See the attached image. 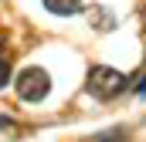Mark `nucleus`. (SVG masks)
<instances>
[{"mask_svg":"<svg viewBox=\"0 0 146 142\" xmlns=\"http://www.w3.org/2000/svg\"><path fill=\"white\" fill-rule=\"evenodd\" d=\"M126 88H129V78H126L122 71L109 68V64H95V68L88 71V78H85V91H88L92 98H99V102L119 98Z\"/></svg>","mask_w":146,"mask_h":142,"instance_id":"f257e3e1","label":"nucleus"},{"mask_svg":"<svg viewBox=\"0 0 146 142\" xmlns=\"http://www.w3.org/2000/svg\"><path fill=\"white\" fill-rule=\"evenodd\" d=\"M14 88H17V98H21V102H27V105L44 102V98L51 95V74H48L44 68H37V64H27V68L17 71Z\"/></svg>","mask_w":146,"mask_h":142,"instance_id":"f03ea898","label":"nucleus"},{"mask_svg":"<svg viewBox=\"0 0 146 142\" xmlns=\"http://www.w3.org/2000/svg\"><path fill=\"white\" fill-rule=\"evenodd\" d=\"M41 7L48 14H54V17H72V14H82L85 10L82 0H41Z\"/></svg>","mask_w":146,"mask_h":142,"instance_id":"7ed1b4c3","label":"nucleus"},{"mask_svg":"<svg viewBox=\"0 0 146 142\" xmlns=\"http://www.w3.org/2000/svg\"><path fill=\"white\" fill-rule=\"evenodd\" d=\"M126 139H129V129L126 125H115V129L99 132V135H92V139H85V142H126Z\"/></svg>","mask_w":146,"mask_h":142,"instance_id":"20e7f679","label":"nucleus"},{"mask_svg":"<svg viewBox=\"0 0 146 142\" xmlns=\"http://www.w3.org/2000/svg\"><path fill=\"white\" fill-rule=\"evenodd\" d=\"M7 85H10V61L0 58V88H7Z\"/></svg>","mask_w":146,"mask_h":142,"instance_id":"39448f33","label":"nucleus"},{"mask_svg":"<svg viewBox=\"0 0 146 142\" xmlns=\"http://www.w3.org/2000/svg\"><path fill=\"white\" fill-rule=\"evenodd\" d=\"M17 129V118L14 115H0V132H14Z\"/></svg>","mask_w":146,"mask_h":142,"instance_id":"423d86ee","label":"nucleus"},{"mask_svg":"<svg viewBox=\"0 0 146 142\" xmlns=\"http://www.w3.org/2000/svg\"><path fill=\"white\" fill-rule=\"evenodd\" d=\"M133 91H136L139 98H146V74H139V78H136V85H133Z\"/></svg>","mask_w":146,"mask_h":142,"instance_id":"0eeeda50","label":"nucleus"},{"mask_svg":"<svg viewBox=\"0 0 146 142\" xmlns=\"http://www.w3.org/2000/svg\"><path fill=\"white\" fill-rule=\"evenodd\" d=\"M3 47H7V44H3V37H0V51H3ZM0 58H3V54H0Z\"/></svg>","mask_w":146,"mask_h":142,"instance_id":"6e6552de","label":"nucleus"}]
</instances>
